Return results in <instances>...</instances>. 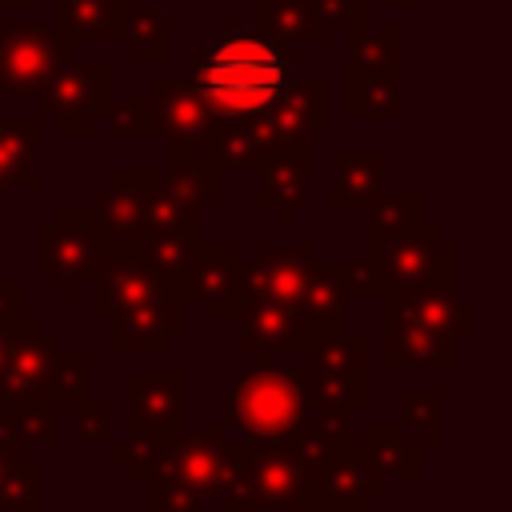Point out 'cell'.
I'll return each instance as SVG.
<instances>
[{
  "label": "cell",
  "mask_w": 512,
  "mask_h": 512,
  "mask_svg": "<svg viewBox=\"0 0 512 512\" xmlns=\"http://www.w3.org/2000/svg\"><path fill=\"white\" fill-rule=\"evenodd\" d=\"M292 76H296L292 44L268 36L256 24L252 28L228 24L196 56H188L180 72V80L208 100L212 120H240L264 112L292 84Z\"/></svg>",
  "instance_id": "1"
},
{
  "label": "cell",
  "mask_w": 512,
  "mask_h": 512,
  "mask_svg": "<svg viewBox=\"0 0 512 512\" xmlns=\"http://www.w3.org/2000/svg\"><path fill=\"white\" fill-rule=\"evenodd\" d=\"M224 424L240 432V440L268 448L288 444L300 428L312 396L304 368H280L276 360H256V368L240 372L224 392Z\"/></svg>",
  "instance_id": "2"
},
{
  "label": "cell",
  "mask_w": 512,
  "mask_h": 512,
  "mask_svg": "<svg viewBox=\"0 0 512 512\" xmlns=\"http://www.w3.org/2000/svg\"><path fill=\"white\" fill-rule=\"evenodd\" d=\"M364 260L380 276L384 292L408 284H456V244L428 220L396 228L364 224Z\"/></svg>",
  "instance_id": "3"
},
{
  "label": "cell",
  "mask_w": 512,
  "mask_h": 512,
  "mask_svg": "<svg viewBox=\"0 0 512 512\" xmlns=\"http://www.w3.org/2000/svg\"><path fill=\"white\" fill-rule=\"evenodd\" d=\"M312 460L300 456L292 444H240V460L216 496L220 512H280L308 496Z\"/></svg>",
  "instance_id": "4"
},
{
  "label": "cell",
  "mask_w": 512,
  "mask_h": 512,
  "mask_svg": "<svg viewBox=\"0 0 512 512\" xmlns=\"http://www.w3.org/2000/svg\"><path fill=\"white\" fill-rule=\"evenodd\" d=\"M112 240L92 224L88 208L60 204L48 224L36 228V276L56 288L60 300H72L84 280H92V268L108 252Z\"/></svg>",
  "instance_id": "5"
},
{
  "label": "cell",
  "mask_w": 512,
  "mask_h": 512,
  "mask_svg": "<svg viewBox=\"0 0 512 512\" xmlns=\"http://www.w3.org/2000/svg\"><path fill=\"white\" fill-rule=\"evenodd\" d=\"M308 356V396L324 408L356 412L368 404V340L348 324V316H336L324 324Z\"/></svg>",
  "instance_id": "6"
},
{
  "label": "cell",
  "mask_w": 512,
  "mask_h": 512,
  "mask_svg": "<svg viewBox=\"0 0 512 512\" xmlns=\"http://www.w3.org/2000/svg\"><path fill=\"white\" fill-rule=\"evenodd\" d=\"M36 116H48L60 136H92L112 108V64L104 56H72L52 68L36 92Z\"/></svg>",
  "instance_id": "7"
},
{
  "label": "cell",
  "mask_w": 512,
  "mask_h": 512,
  "mask_svg": "<svg viewBox=\"0 0 512 512\" xmlns=\"http://www.w3.org/2000/svg\"><path fill=\"white\" fill-rule=\"evenodd\" d=\"M388 496V476L372 464L360 440H344L320 460H312L308 504L316 512H368V504Z\"/></svg>",
  "instance_id": "8"
},
{
  "label": "cell",
  "mask_w": 512,
  "mask_h": 512,
  "mask_svg": "<svg viewBox=\"0 0 512 512\" xmlns=\"http://www.w3.org/2000/svg\"><path fill=\"white\" fill-rule=\"evenodd\" d=\"M72 56L76 44L48 24H0V92L12 100H36L52 68Z\"/></svg>",
  "instance_id": "9"
},
{
  "label": "cell",
  "mask_w": 512,
  "mask_h": 512,
  "mask_svg": "<svg viewBox=\"0 0 512 512\" xmlns=\"http://www.w3.org/2000/svg\"><path fill=\"white\" fill-rule=\"evenodd\" d=\"M240 336L236 348L256 360H280V356H304L328 320L276 300H252L240 308Z\"/></svg>",
  "instance_id": "10"
},
{
  "label": "cell",
  "mask_w": 512,
  "mask_h": 512,
  "mask_svg": "<svg viewBox=\"0 0 512 512\" xmlns=\"http://www.w3.org/2000/svg\"><path fill=\"white\" fill-rule=\"evenodd\" d=\"M260 128L272 144V152L284 148H312L320 136L332 132V84L324 76L292 80L264 112Z\"/></svg>",
  "instance_id": "11"
},
{
  "label": "cell",
  "mask_w": 512,
  "mask_h": 512,
  "mask_svg": "<svg viewBox=\"0 0 512 512\" xmlns=\"http://www.w3.org/2000/svg\"><path fill=\"white\" fill-rule=\"evenodd\" d=\"M92 316L108 320L124 308L148 304V300H164V296H180L172 284H164L140 256V244H108V252L100 256V264L92 268Z\"/></svg>",
  "instance_id": "12"
},
{
  "label": "cell",
  "mask_w": 512,
  "mask_h": 512,
  "mask_svg": "<svg viewBox=\"0 0 512 512\" xmlns=\"http://www.w3.org/2000/svg\"><path fill=\"white\" fill-rule=\"evenodd\" d=\"M240 444H244V440H228L224 428H216V424H204V428H196V432L184 428V432L172 440L168 460H164L156 472H168L172 480L188 484L192 492L216 500V496L224 492V484H228L236 460H240Z\"/></svg>",
  "instance_id": "13"
},
{
  "label": "cell",
  "mask_w": 512,
  "mask_h": 512,
  "mask_svg": "<svg viewBox=\"0 0 512 512\" xmlns=\"http://www.w3.org/2000/svg\"><path fill=\"white\" fill-rule=\"evenodd\" d=\"M316 268L312 244H256V256L240 268V296L252 300H276V304H304L308 280Z\"/></svg>",
  "instance_id": "14"
},
{
  "label": "cell",
  "mask_w": 512,
  "mask_h": 512,
  "mask_svg": "<svg viewBox=\"0 0 512 512\" xmlns=\"http://www.w3.org/2000/svg\"><path fill=\"white\" fill-rule=\"evenodd\" d=\"M56 352H60L56 336L44 332L40 320L24 312L12 324L8 352H4V364H0V400H8V404H44Z\"/></svg>",
  "instance_id": "15"
},
{
  "label": "cell",
  "mask_w": 512,
  "mask_h": 512,
  "mask_svg": "<svg viewBox=\"0 0 512 512\" xmlns=\"http://www.w3.org/2000/svg\"><path fill=\"white\" fill-rule=\"evenodd\" d=\"M184 432V372H128V436L176 440Z\"/></svg>",
  "instance_id": "16"
},
{
  "label": "cell",
  "mask_w": 512,
  "mask_h": 512,
  "mask_svg": "<svg viewBox=\"0 0 512 512\" xmlns=\"http://www.w3.org/2000/svg\"><path fill=\"white\" fill-rule=\"evenodd\" d=\"M144 92H148L152 124H156V136L164 140V148H208L212 108L192 84H184L180 76L176 80L152 76L144 84Z\"/></svg>",
  "instance_id": "17"
},
{
  "label": "cell",
  "mask_w": 512,
  "mask_h": 512,
  "mask_svg": "<svg viewBox=\"0 0 512 512\" xmlns=\"http://www.w3.org/2000/svg\"><path fill=\"white\" fill-rule=\"evenodd\" d=\"M240 244L236 240H200L196 264H192V284H188V300L200 308V316L208 320H224V316H240L244 296H240Z\"/></svg>",
  "instance_id": "18"
},
{
  "label": "cell",
  "mask_w": 512,
  "mask_h": 512,
  "mask_svg": "<svg viewBox=\"0 0 512 512\" xmlns=\"http://www.w3.org/2000/svg\"><path fill=\"white\" fill-rule=\"evenodd\" d=\"M384 312H396L404 320H416L432 332H444L452 340H464L476 328V304L464 296L456 284H408V288H388Z\"/></svg>",
  "instance_id": "19"
},
{
  "label": "cell",
  "mask_w": 512,
  "mask_h": 512,
  "mask_svg": "<svg viewBox=\"0 0 512 512\" xmlns=\"http://www.w3.org/2000/svg\"><path fill=\"white\" fill-rule=\"evenodd\" d=\"M184 296H164V300H148L136 308H124L116 316H108V348L116 356H156L172 344V336L184 332Z\"/></svg>",
  "instance_id": "20"
},
{
  "label": "cell",
  "mask_w": 512,
  "mask_h": 512,
  "mask_svg": "<svg viewBox=\"0 0 512 512\" xmlns=\"http://www.w3.org/2000/svg\"><path fill=\"white\" fill-rule=\"evenodd\" d=\"M156 172H128L116 168L88 204L92 224L104 232V240L112 244H140V220H144V196L152 188Z\"/></svg>",
  "instance_id": "21"
},
{
  "label": "cell",
  "mask_w": 512,
  "mask_h": 512,
  "mask_svg": "<svg viewBox=\"0 0 512 512\" xmlns=\"http://www.w3.org/2000/svg\"><path fill=\"white\" fill-rule=\"evenodd\" d=\"M460 364V340L432 332L416 320H404L396 312H384V368L404 372V368H432V372H452Z\"/></svg>",
  "instance_id": "22"
},
{
  "label": "cell",
  "mask_w": 512,
  "mask_h": 512,
  "mask_svg": "<svg viewBox=\"0 0 512 512\" xmlns=\"http://www.w3.org/2000/svg\"><path fill=\"white\" fill-rule=\"evenodd\" d=\"M312 148H284L256 168V204L268 208L276 228H288L308 200Z\"/></svg>",
  "instance_id": "23"
},
{
  "label": "cell",
  "mask_w": 512,
  "mask_h": 512,
  "mask_svg": "<svg viewBox=\"0 0 512 512\" xmlns=\"http://www.w3.org/2000/svg\"><path fill=\"white\" fill-rule=\"evenodd\" d=\"M36 148H40V116L36 112L0 116V204L16 188H24V192L40 188Z\"/></svg>",
  "instance_id": "24"
},
{
  "label": "cell",
  "mask_w": 512,
  "mask_h": 512,
  "mask_svg": "<svg viewBox=\"0 0 512 512\" xmlns=\"http://www.w3.org/2000/svg\"><path fill=\"white\" fill-rule=\"evenodd\" d=\"M400 72L404 68L344 64V108H348V116H360V120H396V116H404Z\"/></svg>",
  "instance_id": "25"
},
{
  "label": "cell",
  "mask_w": 512,
  "mask_h": 512,
  "mask_svg": "<svg viewBox=\"0 0 512 512\" xmlns=\"http://www.w3.org/2000/svg\"><path fill=\"white\" fill-rule=\"evenodd\" d=\"M160 180L196 200L200 208H216L220 196H224V168L216 164V156L208 148H164V168H160Z\"/></svg>",
  "instance_id": "26"
},
{
  "label": "cell",
  "mask_w": 512,
  "mask_h": 512,
  "mask_svg": "<svg viewBox=\"0 0 512 512\" xmlns=\"http://www.w3.org/2000/svg\"><path fill=\"white\" fill-rule=\"evenodd\" d=\"M204 212H208V208H200L196 200L172 192V188L160 180V172H156V180H152V188H148V196H144L140 244L164 240V236H192V240H200V236H204Z\"/></svg>",
  "instance_id": "27"
},
{
  "label": "cell",
  "mask_w": 512,
  "mask_h": 512,
  "mask_svg": "<svg viewBox=\"0 0 512 512\" xmlns=\"http://www.w3.org/2000/svg\"><path fill=\"white\" fill-rule=\"evenodd\" d=\"M328 172H332L328 204L332 208H364L384 188L388 156L384 152H332Z\"/></svg>",
  "instance_id": "28"
},
{
  "label": "cell",
  "mask_w": 512,
  "mask_h": 512,
  "mask_svg": "<svg viewBox=\"0 0 512 512\" xmlns=\"http://www.w3.org/2000/svg\"><path fill=\"white\" fill-rule=\"evenodd\" d=\"M132 0H56V32L68 44H120V20Z\"/></svg>",
  "instance_id": "29"
},
{
  "label": "cell",
  "mask_w": 512,
  "mask_h": 512,
  "mask_svg": "<svg viewBox=\"0 0 512 512\" xmlns=\"http://www.w3.org/2000/svg\"><path fill=\"white\" fill-rule=\"evenodd\" d=\"M256 28L284 44H328L332 24L308 0H256Z\"/></svg>",
  "instance_id": "30"
},
{
  "label": "cell",
  "mask_w": 512,
  "mask_h": 512,
  "mask_svg": "<svg viewBox=\"0 0 512 512\" xmlns=\"http://www.w3.org/2000/svg\"><path fill=\"white\" fill-rule=\"evenodd\" d=\"M360 444L384 476H396L404 484H416L424 476V448L400 424H368Z\"/></svg>",
  "instance_id": "31"
},
{
  "label": "cell",
  "mask_w": 512,
  "mask_h": 512,
  "mask_svg": "<svg viewBox=\"0 0 512 512\" xmlns=\"http://www.w3.org/2000/svg\"><path fill=\"white\" fill-rule=\"evenodd\" d=\"M120 44L132 64L168 60V16L156 4H128L120 20Z\"/></svg>",
  "instance_id": "32"
},
{
  "label": "cell",
  "mask_w": 512,
  "mask_h": 512,
  "mask_svg": "<svg viewBox=\"0 0 512 512\" xmlns=\"http://www.w3.org/2000/svg\"><path fill=\"white\" fill-rule=\"evenodd\" d=\"M0 512H40V464L0 436Z\"/></svg>",
  "instance_id": "33"
},
{
  "label": "cell",
  "mask_w": 512,
  "mask_h": 512,
  "mask_svg": "<svg viewBox=\"0 0 512 512\" xmlns=\"http://www.w3.org/2000/svg\"><path fill=\"white\" fill-rule=\"evenodd\" d=\"M0 436L16 448L56 444L60 440V412L52 404H8L0 400Z\"/></svg>",
  "instance_id": "34"
},
{
  "label": "cell",
  "mask_w": 512,
  "mask_h": 512,
  "mask_svg": "<svg viewBox=\"0 0 512 512\" xmlns=\"http://www.w3.org/2000/svg\"><path fill=\"white\" fill-rule=\"evenodd\" d=\"M200 240H204V236H200ZM200 240H192V236L148 240V244H140V256H144V264H148L164 284H172V288L188 300V284H192V264H196Z\"/></svg>",
  "instance_id": "35"
},
{
  "label": "cell",
  "mask_w": 512,
  "mask_h": 512,
  "mask_svg": "<svg viewBox=\"0 0 512 512\" xmlns=\"http://www.w3.org/2000/svg\"><path fill=\"white\" fill-rule=\"evenodd\" d=\"M348 416H352V412H344V408L308 404V412H304V420H300V428L292 432V440H288V444H292L300 456L320 460L324 452H332L336 444H344V440H348Z\"/></svg>",
  "instance_id": "36"
},
{
  "label": "cell",
  "mask_w": 512,
  "mask_h": 512,
  "mask_svg": "<svg viewBox=\"0 0 512 512\" xmlns=\"http://www.w3.org/2000/svg\"><path fill=\"white\" fill-rule=\"evenodd\" d=\"M348 260H320L316 256V268H312V280H308V292H304V312L320 316V320H336L348 312Z\"/></svg>",
  "instance_id": "37"
},
{
  "label": "cell",
  "mask_w": 512,
  "mask_h": 512,
  "mask_svg": "<svg viewBox=\"0 0 512 512\" xmlns=\"http://www.w3.org/2000/svg\"><path fill=\"white\" fill-rule=\"evenodd\" d=\"M92 352H56V364H52V376H48V392H44V404H52L56 412L60 408H72L76 400L92 396Z\"/></svg>",
  "instance_id": "38"
},
{
  "label": "cell",
  "mask_w": 512,
  "mask_h": 512,
  "mask_svg": "<svg viewBox=\"0 0 512 512\" xmlns=\"http://www.w3.org/2000/svg\"><path fill=\"white\" fill-rule=\"evenodd\" d=\"M348 64L404 68V28L400 24H384V28L364 24L360 32L348 36Z\"/></svg>",
  "instance_id": "39"
},
{
  "label": "cell",
  "mask_w": 512,
  "mask_h": 512,
  "mask_svg": "<svg viewBox=\"0 0 512 512\" xmlns=\"http://www.w3.org/2000/svg\"><path fill=\"white\" fill-rule=\"evenodd\" d=\"M400 428L420 444L440 440V392L436 388H404L400 392Z\"/></svg>",
  "instance_id": "40"
},
{
  "label": "cell",
  "mask_w": 512,
  "mask_h": 512,
  "mask_svg": "<svg viewBox=\"0 0 512 512\" xmlns=\"http://www.w3.org/2000/svg\"><path fill=\"white\" fill-rule=\"evenodd\" d=\"M424 204V192L420 188H400V192H376L364 208H368V220L364 224H376V228H396V224H416L424 220L420 212Z\"/></svg>",
  "instance_id": "41"
},
{
  "label": "cell",
  "mask_w": 512,
  "mask_h": 512,
  "mask_svg": "<svg viewBox=\"0 0 512 512\" xmlns=\"http://www.w3.org/2000/svg\"><path fill=\"white\" fill-rule=\"evenodd\" d=\"M144 512H204V496L168 472H152L144 480Z\"/></svg>",
  "instance_id": "42"
},
{
  "label": "cell",
  "mask_w": 512,
  "mask_h": 512,
  "mask_svg": "<svg viewBox=\"0 0 512 512\" xmlns=\"http://www.w3.org/2000/svg\"><path fill=\"white\" fill-rule=\"evenodd\" d=\"M72 440L76 444H112V424H108V408L96 400V396H84L76 400L72 408Z\"/></svg>",
  "instance_id": "43"
},
{
  "label": "cell",
  "mask_w": 512,
  "mask_h": 512,
  "mask_svg": "<svg viewBox=\"0 0 512 512\" xmlns=\"http://www.w3.org/2000/svg\"><path fill=\"white\" fill-rule=\"evenodd\" d=\"M108 128L116 136H156V124H152V104H148V92L140 96H128V100H112L108 108Z\"/></svg>",
  "instance_id": "44"
},
{
  "label": "cell",
  "mask_w": 512,
  "mask_h": 512,
  "mask_svg": "<svg viewBox=\"0 0 512 512\" xmlns=\"http://www.w3.org/2000/svg\"><path fill=\"white\" fill-rule=\"evenodd\" d=\"M308 4L332 24V32L340 28L344 36H352L368 24V4L364 0H308Z\"/></svg>",
  "instance_id": "45"
},
{
  "label": "cell",
  "mask_w": 512,
  "mask_h": 512,
  "mask_svg": "<svg viewBox=\"0 0 512 512\" xmlns=\"http://www.w3.org/2000/svg\"><path fill=\"white\" fill-rule=\"evenodd\" d=\"M380 292H384V284L372 272V264L364 256L348 260V300H380Z\"/></svg>",
  "instance_id": "46"
},
{
  "label": "cell",
  "mask_w": 512,
  "mask_h": 512,
  "mask_svg": "<svg viewBox=\"0 0 512 512\" xmlns=\"http://www.w3.org/2000/svg\"><path fill=\"white\" fill-rule=\"evenodd\" d=\"M24 316V284L20 280H0V324L12 328Z\"/></svg>",
  "instance_id": "47"
},
{
  "label": "cell",
  "mask_w": 512,
  "mask_h": 512,
  "mask_svg": "<svg viewBox=\"0 0 512 512\" xmlns=\"http://www.w3.org/2000/svg\"><path fill=\"white\" fill-rule=\"evenodd\" d=\"M364 4H368V8H372V4H388V8H416L420 0H364Z\"/></svg>",
  "instance_id": "48"
},
{
  "label": "cell",
  "mask_w": 512,
  "mask_h": 512,
  "mask_svg": "<svg viewBox=\"0 0 512 512\" xmlns=\"http://www.w3.org/2000/svg\"><path fill=\"white\" fill-rule=\"evenodd\" d=\"M40 0H0V8L8 12V8H36Z\"/></svg>",
  "instance_id": "49"
},
{
  "label": "cell",
  "mask_w": 512,
  "mask_h": 512,
  "mask_svg": "<svg viewBox=\"0 0 512 512\" xmlns=\"http://www.w3.org/2000/svg\"><path fill=\"white\" fill-rule=\"evenodd\" d=\"M8 336H12V328L0 324V364H4V352H8Z\"/></svg>",
  "instance_id": "50"
},
{
  "label": "cell",
  "mask_w": 512,
  "mask_h": 512,
  "mask_svg": "<svg viewBox=\"0 0 512 512\" xmlns=\"http://www.w3.org/2000/svg\"><path fill=\"white\" fill-rule=\"evenodd\" d=\"M0 24H4V8H0Z\"/></svg>",
  "instance_id": "51"
}]
</instances>
